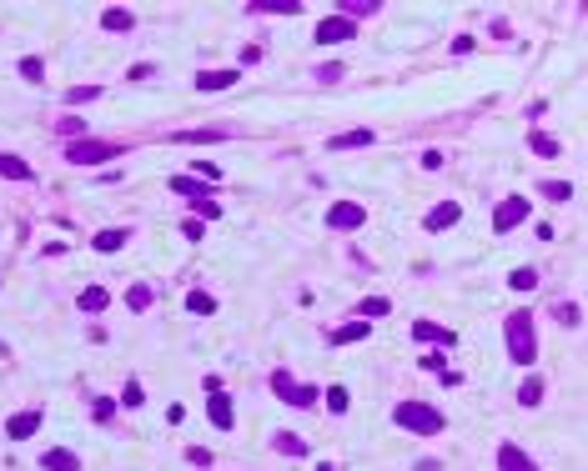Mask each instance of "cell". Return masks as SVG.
<instances>
[{"label": "cell", "mask_w": 588, "mask_h": 471, "mask_svg": "<svg viewBox=\"0 0 588 471\" xmlns=\"http://www.w3.org/2000/svg\"><path fill=\"white\" fill-rule=\"evenodd\" d=\"M237 66H222V71H201L196 76V91H227V86H237Z\"/></svg>", "instance_id": "30bf717a"}, {"label": "cell", "mask_w": 588, "mask_h": 471, "mask_svg": "<svg viewBox=\"0 0 588 471\" xmlns=\"http://www.w3.org/2000/svg\"><path fill=\"white\" fill-rule=\"evenodd\" d=\"M543 191H548V196H553V201H568V196H573V186H568V181H548V186H543Z\"/></svg>", "instance_id": "d6a6232c"}, {"label": "cell", "mask_w": 588, "mask_h": 471, "mask_svg": "<svg viewBox=\"0 0 588 471\" xmlns=\"http://www.w3.org/2000/svg\"><path fill=\"white\" fill-rule=\"evenodd\" d=\"M558 321L563 326H578V306H558Z\"/></svg>", "instance_id": "e575fe53"}, {"label": "cell", "mask_w": 588, "mask_h": 471, "mask_svg": "<svg viewBox=\"0 0 588 471\" xmlns=\"http://www.w3.org/2000/svg\"><path fill=\"white\" fill-rule=\"evenodd\" d=\"M30 431H40V411H16V417L6 421V436L11 441H26Z\"/></svg>", "instance_id": "9c48e42d"}, {"label": "cell", "mask_w": 588, "mask_h": 471, "mask_svg": "<svg viewBox=\"0 0 588 471\" xmlns=\"http://www.w3.org/2000/svg\"><path fill=\"white\" fill-rule=\"evenodd\" d=\"M357 311H362V316H388L392 301H388V296H367V301H357Z\"/></svg>", "instance_id": "603a6c76"}, {"label": "cell", "mask_w": 588, "mask_h": 471, "mask_svg": "<svg viewBox=\"0 0 588 471\" xmlns=\"http://www.w3.org/2000/svg\"><path fill=\"white\" fill-rule=\"evenodd\" d=\"M21 76H26L30 86H40V76H45V66H40V61H21Z\"/></svg>", "instance_id": "f546056e"}, {"label": "cell", "mask_w": 588, "mask_h": 471, "mask_svg": "<svg viewBox=\"0 0 588 471\" xmlns=\"http://www.w3.org/2000/svg\"><path fill=\"white\" fill-rule=\"evenodd\" d=\"M508 286H513V291H533V286H538V271H528V266H523V271L508 276Z\"/></svg>", "instance_id": "484cf974"}, {"label": "cell", "mask_w": 588, "mask_h": 471, "mask_svg": "<svg viewBox=\"0 0 588 471\" xmlns=\"http://www.w3.org/2000/svg\"><path fill=\"white\" fill-rule=\"evenodd\" d=\"M327 411H337V417L347 411V386H332V391H327Z\"/></svg>", "instance_id": "83f0119b"}, {"label": "cell", "mask_w": 588, "mask_h": 471, "mask_svg": "<svg viewBox=\"0 0 588 471\" xmlns=\"http://www.w3.org/2000/svg\"><path fill=\"white\" fill-rule=\"evenodd\" d=\"M272 391H277L287 406H312V401H317V386H302V381H292L287 371H272Z\"/></svg>", "instance_id": "277c9868"}, {"label": "cell", "mask_w": 588, "mask_h": 471, "mask_svg": "<svg viewBox=\"0 0 588 471\" xmlns=\"http://www.w3.org/2000/svg\"><path fill=\"white\" fill-rule=\"evenodd\" d=\"M106 306H111V296H106L101 286H86V291H81V311H91V316H96V311H106Z\"/></svg>", "instance_id": "2e32d148"}, {"label": "cell", "mask_w": 588, "mask_h": 471, "mask_svg": "<svg viewBox=\"0 0 588 471\" xmlns=\"http://www.w3.org/2000/svg\"><path fill=\"white\" fill-rule=\"evenodd\" d=\"M206 417H211V426H217V431H232V426H237V406H232V396H227V391H211Z\"/></svg>", "instance_id": "5b68a950"}, {"label": "cell", "mask_w": 588, "mask_h": 471, "mask_svg": "<svg viewBox=\"0 0 588 471\" xmlns=\"http://www.w3.org/2000/svg\"><path fill=\"white\" fill-rule=\"evenodd\" d=\"M362 221H367V211H362L357 201H337V206L327 211V226H332V231H357Z\"/></svg>", "instance_id": "8992f818"}, {"label": "cell", "mask_w": 588, "mask_h": 471, "mask_svg": "<svg viewBox=\"0 0 588 471\" xmlns=\"http://www.w3.org/2000/svg\"><path fill=\"white\" fill-rule=\"evenodd\" d=\"M498 466H503V471H538V466H533V461H528L513 441H508V446H498Z\"/></svg>", "instance_id": "7c38bea8"}, {"label": "cell", "mask_w": 588, "mask_h": 471, "mask_svg": "<svg viewBox=\"0 0 588 471\" xmlns=\"http://www.w3.org/2000/svg\"><path fill=\"white\" fill-rule=\"evenodd\" d=\"M508 356L518 366H533V356H538V341H533V316L528 311H513L508 316Z\"/></svg>", "instance_id": "6da1fadb"}, {"label": "cell", "mask_w": 588, "mask_h": 471, "mask_svg": "<svg viewBox=\"0 0 588 471\" xmlns=\"http://www.w3.org/2000/svg\"><path fill=\"white\" fill-rule=\"evenodd\" d=\"M357 146H372V131H347V136H332V151H357Z\"/></svg>", "instance_id": "ac0fdd59"}, {"label": "cell", "mask_w": 588, "mask_h": 471, "mask_svg": "<svg viewBox=\"0 0 588 471\" xmlns=\"http://www.w3.org/2000/svg\"><path fill=\"white\" fill-rule=\"evenodd\" d=\"M533 151H538V156H558L563 146H558L553 136H533Z\"/></svg>", "instance_id": "f1b7e54d"}, {"label": "cell", "mask_w": 588, "mask_h": 471, "mask_svg": "<svg viewBox=\"0 0 588 471\" xmlns=\"http://www.w3.org/2000/svg\"><path fill=\"white\" fill-rule=\"evenodd\" d=\"M392 426H402L412 436H433V431H443V417H438L433 406H422V401H402L392 411Z\"/></svg>", "instance_id": "7a4b0ae2"}, {"label": "cell", "mask_w": 588, "mask_h": 471, "mask_svg": "<svg viewBox=\"0 0 588 471\" xmlns=\"http://www.w3.org/2000/svg\"><path fill=\"white\" fill-rule=\"evenodd\" d=\"M40 466H45V471H76L81 461H76V451H61V446H56V451H45Z\"/></svg>", "instance_id": "9a60e30c"}, {"label": "cell", "mask_w": 588, "mask_h": 471, "mask_svg": "<svg viewBox=\"0 0 588 471\" xmlns=\"http://www.w3.org/2000/svg\"><path fill=\"white\" fill-rule=\"evenodd\" d=\"M518 401H523V406H538V401H543V376H528L523 391H518Z\"/></svg>", "instance_id": "44dd1931"}, {"label": "cell", "mask_w": 588, "mask_h": 471, "mask_svg": "<svg viewBox=\"0 0 588 471\" xmlns=\"http://www.w3.org/2000/svg\"><path fill=\"white\" fill-rule=\"evenodd\" d=\"M0 175H6V181H30V165H26L21 156H6V151H0Z\"/></svg>", "instance_id": "5bb4252c"}, {"label": "cell", "mask_w": 588, "mask_h": 471, "mask_svg": "<svg viewBox=\"0 0 588 471\" xmlns=\"http://www.w3.org/2000/svg\"><path fill=\"white\" fill-rule=\"evenodd\" d=\"M126 246V231H101L96 236V251H121Z\"/></svg>", "instance_id": "cb8c5ba5"}, {"label": "cell", "mask_w": 588, "mask_h": 471, "mask_svg": "<svg viewBox=\"0 0 588 471\" xmlns=\"http://www.w3.org/2000/svg\"><path fill=\"white\" fill-rule=\"evenodd\" d=\"M91 411H96V421H111V417H116V401H96Z\"/></svg>", "instance_id": "836d02e7"}, {"label": "cell", "mask_w": 588, "mask_h": 471, "mask_svg": "<svg viewBox=\"0 0 588 471\" xmlns=\"http://www.w3.org/2000/svg\"><path fill=\"white\" fill-rule=\"evenodd\" d=\"M458 216H463V206L458 201H443V206L427 211V231H448V226H458Z\"/></svg>", "instance_id": "8fae6325"}, {"label": "cell", "mask_w": 588, "mask_h": 471, "mask_svg": "<svg viewBox=\"0 0 588 471\" xmlns=\"http://www.w3.org/2000/svg\"><path fill=\"white\" fill-rule=\"evenodd\" d=\"M412 336H417V341H438V346H453V341H458L448 326H433V321H417V326H412Z\"/></svg>", "instance_id": "4fadbf2b"}, {"label": "cell", "mask_w": 588, "mask_h": 471, "mask_svg": "<svg viewBox=\"0 0 588 471\" xmlns=\"http://www.w3.org/2000/svg\"><path fill=\"white\" fill-rule=\"evenodd\" d=\"M362 336H367V321H352V326H342L332 341H337V346H347V341H362Z\"/></svg>", "instance_id": "4316f807"}, {"label": "cell", "mask_w": 588, "mask_h": 471, "mask_svg": "<svg viewBox=\"0 0 588 471\" xmlns=\"http://www.w3.org/2000/svg\"><path fill=\"white\" fill-rule=\"evenodd\" d=\"M352 16H332V21H322V25H317V40H322V45H337V40H352Z\"/></svg>", "instance_id": "ba28073f"}, {"label": "cell", "mask_w": 588, "mask_h": 471, "mask_svg": "<svg viewBox=\"0 0 588 471\" xmlns=\"http://www.w3.org/2000/svg\"><path fill=\"white\" fill-rule=\"evenodd\" d=\"M518 221H528V201H523V196H508V201L493 211V231H513Z\"/></svg>", "instance_id": "52a82bcc"}, {"label": "cell", "mask_w": 588, "mask_h": 471, "mask_svg": "<svg viewBox=\"0 0 588 471\" xmlns=\"http://www.w3.org/2000/svg\"><path fill=\"white\" fill-rule=\"evenodd\" d=\"M121 401H126V406H141V401H146V391H141V381H126V391H121Z\"/></svg>", "instance_id": "4dcf8cb0"}, {"label": "cell", "mask_w": 588, "mask_h": 471, "mask_svg": "<svg viewBox=\"0 0 588 471\" xmlns=\"http://www.w3.org/2000/svg\"><path fill=\"white\" fill-rule=\"evenodd\" d=\"M96 95H101V86H81V91H71L66 100H71V105H81V100H96Z\"/></svg>", "instance_id": "1f68e13d"}, {"label": "cell", "mask_w": 588, "mask_h": 471, "mask_svg": "<svg viewBox=\"0 0 588 471\" xmlns=\"http://www.w3.org/2000/svg\"><path fill=\"white\" fill-rule=\"evenodd\" d=\"M191 211H196V221H217V216H222V206H217V201H206V196H196Z\"/></svg>", "instance_id": "d4e9b609"}, {"label": "cell", "mask_w": 588, "mask_h": 471, "mask_svg": "<svg viewBox=\"0 0 588 471\" xmlns=\"http://www.w3.org/2000/svg\"><path fill=\"white\" fill-rule=\"evenodd\" d=\"M186 311H191V316H211V311H217V301H211L206 291H186Z\"/></svg>", "instance_id": "ffe728a7"}, {"label": "cell", "mask_w": 588, "mask_h": 471, "mask_svg": "<svg viewBox=\"0 0 588 471\" xmlns=\"http://www.w3.org/2000/svg\"><path fill=\"white\" fill-rule=\"evenodd\" d=\"M272 446H277L282 456H307V441H302V436H292V431H277V436H272Z\"/></svg>", "instance_id": "e0dca14e"}, {"label": "cell", "mask_w": 588, "mask_h": 471, "mask_svg": "<svg viewBox=\"0 0 588 471\" xmlns=\"http://www.w3.org/2000/svg\"><path fill=\"white\" fill-rule=\"evenodd\" d=\"M126 146H116V141H76V146H66V161L71 165H101V161H116Z\"/></svg>", "instance_id": "3957f363"}, {"label": "cell", "mask_w": 588, "mask_h": 471, "mask_svg": "<svg viewBox=\"0 0 588 471\" xmlns=\"http://www.w3.org/2000/svg\"><path fill=\"white\" fill-rule=\"evenodd\" d=\"M151 301H156V291H151V286H141V281L126 291V306H131V311H146Z\"/></svg>", "instance_id": "d6986e66"}, {"label": "cell", "mask_w": 588, "mask_h": 471, "mask_svg": "<svg viewBox=\"0 0 588 471\" xmlns=\"http://www.w3.org/2000/svg\"><path fill=\"white\" fill-rule=\"evenodd\" d=\"M101 25H106V30H116V35H126V30H131V16H126V11H106Z\"/></svg>", "instance_id": "7402d4cb"}]
</instances>
